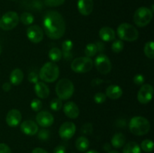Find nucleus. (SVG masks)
I'll return each instance as SVG.
<instances>
[{"mask_svg": "<svg viewBox=\"0 0 154 153\" xmlns=\"http://www.w3.org/2000/svg\"><path fill=\"white\" fill-rule=\"evenodd\" d=\"M12 1H15V0H12Z\"/></svg>", "mask_w": 154, "mask_h": 153, "instance_id": "obj_52", "label": "nucleus"}, {"mask_svg": "<svg viewBox=\"0 0 154 153\" xmlns=\"http://www.w3.org/2000/svg\"><path fill=\"white\" fill-rule=\"evenodd\" d=\"M153 19V10L146 7H141L135 10L134 14V22L139 27H144L148 25Z\"/></svg>", "mask_w": 154, "mask_h": 153, "instance_id": "obj_6", "label": "nucleus"}, {"mask_svg": "<svg viewBox=\"0 0 154 153\" xmlns=\"http://www.w3.org/2000/svg\"><path fill=\"white\" fill-rule=\"evenodd\" d=\"M72 153H75V152H72Z\"/></svg>", "mask_w": 154, "mask_h": 153, "instance_id": "obj_53", "label": "nucleus"}, {"mask_svg": "<svg viewBox=\"0 0 154 153\" xmlns=\"http://www.w3.org/2000/svg\"><path fill=\"white\" fill-rule=\"evenodd\" d=\"M21 3L25 8L33 10H39L43 8V2L41 0H23Z\"/></svg>", "mask_w": 154, "mask_h": 153, "instance_id": "obj_22", "label": "nucleus"}, {"mask_svg": "<svg viewBox=\"0 0 154 153\" xmlns=\"http://www.w3.org/2000/svg\"><path fill=\"white\" fill-rule=\"evenodd\" d=\"M124 47V43L120 39H117V40H114V42L111 45V50L115 53H119L121 52Z\"/></svg>", "mask_w": 154, "mask_h": 153, "instance_id": "obj_31", "label": "nucleus"}, {"mask_svg": "<svg viewBox=\"0 0 154 153\" xmlns=\"http://www.w3.org/2000/svg\"><path fill=\"white\" fill-rule=\"evenodd\" d=\"M111 145L116 148H122L126 142L125 135L122 133H117L111 138Z\"/></svg>", "mask_w": 154, "mask_h": 153, "instance_id": "obj_23", "label": "nucleus"}, {"mask_svg": "<svg viewBox=\"0 0 154 153\" xmlns=\"http://www.w3.org/2000/svg\"><path fill=\"white\" fill-rule=\"evenodd\" d=\"M48 56L51 62H57L60 61V59L63 58V52L61 50L59 49L58 47H53L48 52Z\"/></svg>", "mask_w": 154, "mask_h": 153, "instance_id": "obj_26", "label": "nucleus"}, {"mask_svg": "<svg viewBox=\"0 0 154 153\" xmlns=\"http://www.w3.org/2000/svg\"><path fill=\"white\" fill-rule=\"evenodd\" d=\"M123 89L117 85H111L106 88L105 95L112 100H117L123 95Z\"/></svg>", "mask_w": 154, "mask_h": 153, "instance_id": "obj_19", "label": "nucleus"}, {"mask_svg": "<svg viewBox=\"0 0 154 153\" xmlns=\"http://www.w3.org/2000/svg\"><path fill=\"white\" fill-rule=\"evenodd\" d=\"M26 35L29 40L35 44L40 43L44 38L43 30L37 25H32L29 27L26 30Z\"/></svg>", "mask_w": 154, "mask_h": 153, "instance_id": "obj_12", "label": "nucleus"}, {"mask_svg": "<svg viewBox=\"0 0 154 153\" xmlns=\"http://www.w3.org/2000/svg\"><path fill=\"white\" fill-rule=\"evenodd\" d=\"M104 150L106 152H110L111 151V146H110V144L108 143H106L104 145Z\"/></svg>", "mask_w": 154, "mask_h": 153, "instance_id": "obj_48", "label": "nucleus"}, {"mask_svg": "<svg viewBox=\"0 0 154 153\" xmlns=\"http://www.w3.org/2000/svg\"><path fill=\"white\" fill-rule=\"evenodd\" d=\"M117 33L120 40L133 42L138 39V31L135 26L127 22L121 23L117 29Z\"/></svg>", "mask_w": 154, "mask_h": 153, "instance_id": "obj_5", "label": "nucleus"}, {"mask_svg": "<svg viewBox=\"0 0 154 153\" xmlns=\"http://www.w3.org/2000/svg\"><path fill=\"white\" fill-rule=\"evenodd\" d=\"M66 147L62 145L57 146L54 149V153H66Z\"/></svg>", "mask_w": 154, "mask_h": 153, "instance_id": "obj_42", "label": "nucleus"}, {"mask_svg": "<svg viewBox=\"0 0 154 153\" xmlns=\"http://www.w3.org/2000/svg\"><path fill=\"white\" fill-rule=\"evenodd\" d=\"M66 0H44V3L48 7H58L64 4Z\"/></svg>", "mask_w": 154, "mask_h": 153, "instance_id": "obj_35", "label": "nucleus"}, {"mask_svg": "<svg viewBox=\"0 0 154 153\" xmlns=\"http://www.w3.org/2000/svg\"><path fill=\"white\" fill-rule=\"evenodd\" d=\"M37 124L43 128H48L54 124V116L48 111H40L36 115Z\"/></svg>", "mask_w": 154, "mask_h": 153, "instance_id": "obj_13", "label": "nucleus"}, {"mask_svg": "<svg viewBox=\"0 0 154 153\" xmlns=\"http://www.w3.org/2000/svg\"><path fill=\"white\" fill-rule=\"evenodd\" d=\"M34 90L35 92V94L39 98L45 99L50 94L49 87L43 81H38L36 83H35Z\"/></svg>", "mask_w": 154, "mask_h": 153, "instance_id": "obj_18", "label": "nucleus"}, {"mask_svg": "<svg viewBox=\"0 0 154 153\" xmlns=\"http://www.w3.org/2000/svg\"><path fill=\"white\" fill-rule=\"evenodd\" d=\"M0 153H12V152L7 144L0 143Z\"/></svg>", "mask_w": 154, "mask_h": 153, "instance_id": "obj_41", "label": "nucleus"}, {"mask_svg": "<svg viewBox=\"0 0 154 153\" xmlns=\"http://www.w3.org/2000/svg\"><path fill=\"white\" fill-rule=\"evenodd\" d=\"M144 76L142 74H136L133 78V81L136 85H143L144 82Z\"/></svg>", "mask_w": 154, "mask_h": 153, "instance_id": "obj_40", "label": "nucleus"}, {"mask_svg": "<svg viewBox=\"0 0 154 153\" xmlns=\"http://www.w3.org/2000/svg\"><path fill=\"white\" fill-rule=\"evenodd\" d=\"M19 20L24 25L29 26L32 24V22H34L35 18L33 15L31 13H29V12H23L19 16Z\"/></svg>", "mask_w": 154, "mask_h": 153, "instance_id": "obj_27", "label": "nucleus"}, {"mask_svg": "<svg viewBox=\"0 0 154 153\" xmlns=\"http://www.w3.org/2000/svg\"><path fill=\"white\" fill-rule=\"evenodd\" d=\"M50 106H51V109L53 110L54 111L60 110L61 108L63 107V100L59 98H54L51 101Z\"/></svg>", "mask_w": 154, "mask_h": 153, "instance_id": "obj_32", "label": "nucleus"}, {"mask_svg": "<svg viewBox=\"0 0 154 153\" xmlns=\"http://www.w3.org/2000/svg\"><path fill=\"white\" fill-rule=\"evenodd\" d=\"M22 120V114L17 109H12L8 111L6 116V122L10 127L14 128L19 125Z\"/></svg>", "mask_w": 154, "mask_h": 153, "instance_id": "obj_14", "label": "nucleus"}, {"mask_svg": "<svg viewBox=\"0 0 154 153\" xmlns=\"http://www.w3.org/2000/svg\"><path fill=\"white\" fill-rule=\"evenodd\" d=\"M104 81L102 79H99V78H96V79L93 80H92V86H99L100 84H102Z\"/></svg>", "mask_w": 154, "mask_h": 153, "instance_id": "obj_45", "label": "nucleus"}, {"mask_svg": "<svg viewBox=\"0 0 154 153\" xmlns=\"http://www.w3.org/2000/svg\"><path fill=\"white\" fill-rule=\"evenodd\" d=\"M97 47H96V44L94 43L88 44L84 50V53H85L86 56L89 57V58L94 56L97 53Z\"/></svg>", "mask_w": 154, "mask_h": 153, "instance_id": "obj_29", "label": "nucleus"}, {"mask_svg": "<svg viewBox=\"0 0 154 153\" xmlns=\"http://www.w3.org/2000/svg\"><path fill=\"white\" fill-rule=\"evenodd\" d=\"M153 88L150 84H143L138 92V100L142 104H147L152 100Z\"/></svg>", "mask_w": 154, "mask_h": 153, "instance_id": "obj_10", "label": "nucleus"}, {"mask_svg": "<svg viewBox=\"0 0 154 153\" xmlns=\"http://www.w3.org/2000/svg\"><path fill=\"white\" fill-rule=\"evenodd\" d=\"M43 26L47 36L53 40L60 39L66 32L64 18L56 10L46 12L43 18Z\"/></svg>", "mask_w": 154, "mask_h": 153, "instance_id": "obj_1", "label": "nucleus"}, {"mask_svg": "<svg viewBox=\"0 0 154 153\" xmlns=\"http://www.w3.org/2000/svg\"><path fill=\"white\" fill-rule=\"evenodd\" d=\"M76 132V126L72 122H66L61 124L59 129V135L64 140L71 139Z\"/></svg>", "mask_w": 154, "mask_h": 153, "instance_id": "obj_11", "label": "nucleus"}, {"mask_svg": "<svg viewBox=\"0 0 154 153\" xmlns=\"http://www.w3.org/2000/svg\"><path fill=\"white\" fill-rule=\"evenodd\" d=\"M95 66L99 72L102 74H107L109 73L112 68V64L108 58V56L105 55L104 53H100L94 61Z\"/></svg>", "mask_w": 154, "mask_h": 153, "instance_id": "obj_9", "label": "nucleus"}, {"mask_svg": "<svg viewBox=\"0 0 154 153\" xmlns=\"http://www.w3.org/2000/svg\"><path fill=\"white\" fill-rule=\"evenodd\" d=\"M108 153H120L119 152H117V151H116V150H112V151H110V152H108Z\"/></svg>", "mask_w": 154, "mask_h": 153, "instance_id": "obj_50", "label": "nucleus"}, {"mask_svg": "<svg viewBox=\"0 0 154 153\" xmlns=\"http://www.w3.org/2000/svg\"><path fill=\"white\" fill-rule=\"evenodd\" d=\"M86 153H99L96 150H89L88 152H87Z\"/></svg>", "mask_w": 154, "mask_h": 153, "instance_id": "obj_49", "label": "nucleus"}, {"mask_svg": "<svg viewBox=\"0 0 154 153\" xmlns=\"http://www.w3.org/2000/svg\"><path fill=\"white\" fill-rule=\"evenodd\" d=\"M63 56L64 57V58L67 61L71 60L73 58V54L72 52H63Z\"/></svg>", "mask_w": 154, "mask_h": 153, "instance_id": "obj_44", "label": "nucleus"}, {"mask_svg": "<svg viewBox=\"0 0 154 153\" xmlns=\"http://www.w3.org/2000/svg\"><path fill=\"white\" fill-rule=\"evenodd\" d=\"M2 46L0 45V55H1L2 53Z\"/></svg>", "mask_w": 154, "mask_h": 153, "instance_id": "obj_51", "label": "nucleus"}, {"mask_svg": "<svg viewBox=\"0 0 154 153\" xmlns=\"http://www.w3.org/2000/svg\"><path fill=\"white\" fill-rule=\"evenodd\" d=\"M73 45V42L71 40H64L62 44V52H72Z\"/></svg>", "mask_w": 154, "mask_h": 153, "instance_id": "obj_33", "label": "nucleus"}, {"mask_svg": "<svg viewBox=\"0 0 154 153\" xmlns=\"http://www.w3.org/2000/svg\"><path fill=\"white\" fill-rule=\"evenodd\" d=\"M23 72L20 68H15L10 74V82L12 85L18 86L22 82L23 80Z\"/></svg>", "mask_w": 154, "mask_h": 153, "instance_id": "obj_21", "label": "nucleus"}, {"mask_svg": "<svg viewBox=\"0 0 154 153\" xmlns=\"http://www.w3.org/2000/svg\"><path fill=\"white\" fill-rule=\"evenodd\" d=\"M74 92L75 86L73 82L66 78L60 80L56 86V93L59 98L62 100H69L73 95Z\"/></svg>", "mask_w": 154, "mask_h": 153, "instance_id": "obj_4", "label": "nucleus"}, {"mask_svg": "<svg viewBox=\"0 0 154 153\" xmlns=\"http://www.w3.org/2000/svg\"><path fill=\"white\" fill-rule=\"evenodd\" d=\"M144 52L148 58L153 59L154 58V43L152 40L147 42L144 45Z\"/></svg>", "mask_w": 154, "mask_h": 153, "instance_id": "obj_28", "label": "nucleus"}, {"mask_svg": "<svg viewBox=\"0 0 154 153\" xmlns=\"http://www.w3.org/2000/svg\"><path fill=\"white\" fill-rule=\"evenodd\" d=\"M38 79H39V76L34 71H32L28 75V80L31 83H36L37 82H38Z\"/></svg>", "mask_w": 154, "mask_h": 153, "instance_id": "obj_39", "label": "nucleus"}, {"mask_svg": "<svg viewBox=\"0 0 154 153\" xmlns=\"http://www.w3.org/2000/svg\"><path fill=\"white\" fill-rule=\"evenodd\" d=\"M32 153H48V152L46 151V150L44 149V148L37 147V148H35L32 151Z\"/></svg>", "mask_w": 154, "mask_h": 153, "instance_id": "obj_47", "label": "nucleus"}, {"mask_svg": "<svg viewBox=\"0 0 154 153\" xmlns=\"http://www.w3.org/2000/svg\"><path fill=\"white\" fill-rule=\"evenodd\" d=\"M99 37L102 40L106 42L112 41V40H115L116 34L114 30L111 27L105 26L102 27L100 30H99Z\"/></svg>", "mask_w": 154, "mask_h": 153, "instance_id": "obj_20", "label": "nucleus"}, {"mask_svg": "<svg viewBox=\"0 0 154 153\" xmlns=\"http://www.w3.org/2000/svg\"><path fill=\"white\" fill-rule=\"evenodd\" d=\"M93 67V61L89 57H78L75 58L71 64V68L78 74L87 73Z\"/></svg>", "mask_w": 154, "mask_h": 153, "instance_id": "obj_7", "label": "nucleus"}, {"mask_svg": "<svg viewBox=\"0 0 154 153\" xmlns=\"http://www.w3.org/2000/svg\"><path fill=\"white\" fill-rule=\"evenodd\" d=\"M96 47H97V51L100 53H102L104 50H105V45L102 41H97L96 43Z\"/></svg>", "mask_w": 154, "mask_h": 153, "instance_id": "obj_43", "label": "nucleus"}, {"mask_svg": "<svg viewBox=\"0 0 154 153\" xmlns=\"http://www.w3.org/2000/svg\"><path fill=\"white\" fill-rule=\"evenodd\" d=\"M78 9L80 14L84 16H88L93 10V0H78Z\"/></svg>", "mask_w": 154, "mask_h": 153, "instance_id": "obj_17", "label": "nucleus"}, {"mask_svg": "<svg viewBox=\"0 0 154 153\" xmlns=\"http://www.w3.org/2000/svg\"><path fill=\"white\" fill-rule=\"evenodd\" d=\"M93 99L96 104H102L106 100V95L105 93L97 92L96 94H95Z\"/></svg>", "mask_w": 154, "mask_h": 153, "instance_id": "obj_38", "label": "nucleus"}, {"mask_svg": "<svg viewBox=\"0 0 154 153\" xmlns=\"http://www.w3.org/2000/svg\"><path fill=\"white\" fill-rule=\"evenodd\" d=\"M75 147L80 152H86L90 147V141L86 136H79L75 141Z\"/></svg>", "mask_w": 154, "mask_h": 153, "instance_id": "obj_24", "label": "nucleus"}, {"mask_svg": "<svg viewBox=\"0 0 154 153\" xmlns=\"http://www.w3.org/2000/svg\"><path fill=\"white\" fill-rule=\"evenodd\" d=\"M38 138L41 140H48L50 137V131L47 129H42L38 131Z\"/></svg>", "mask_w": 154, "mask_h": 153, "instance_id": "obj_36", "label": "nucleus"}, {"mask_svg": "<svg viewBox=\"0 0 154 153\" xmlns=\"http://www.w3.org/2000/svg\"><path fill=\"white\" fill-rule=\"evenodd\" d=\"M123 153H141V149L140 146L136 142H129L125 144Z\"/></svg>", "mask_w": 154, "mask_h": 153, "instance_id": "obj_25", "label": "nucleus"}, {"mask_svg": "<svg viewBox=\"0 0 154 153\" xmlns=\"http://www.w3.org/2000/svg\"><path fill=\"white\" fill-rule=\"evenodd\" d=\"M11 88V82H5L2 85V89L5 92H8L10 91Z\"/></svg>", "mask_w": 154, "mask_h": 153, "instance_id": "obj_46", "label": "nucleus"}, {"mask_svg": "<svg viewBox=\"0 0 154 153\" xmlns=\"http://www.w3.org/2000/svg\"><path fill=\"white\" fill-rule=\"evenodd\" d=\"M30 106H31L32 110L33 111H35V112H39L40 110L42 108V102L39 99L34 98L32 100Z\"/></svg>", "mask_w": 154, "mask_h": 153, "instance_id": "obj_34", "label": "nucleus"}, {"mask_svg": "<svg viewBox=\"0 0 154 153\" xmlns=\"http://www.w3.org/2000/svg\"><path fill=\"white\" fill-rule=\"evenodd\" d=\"M131 133L136 136H143L150 131V122L143 116H134L131 118L129 124Z\"/></svg>", "mask_w": 154, "mask_h": 153, "instance_id": "obj_2", "label": "nucleus"}, {"mask_svg": "<svg viewBox=\"0 0 154 153\" xmlns=\"http://www.w3.org/2000/svg\"><path fill=\"white\" fill-rule=\"evenodd\" d=\"M20 124L21 131L28 136H33L38 131V125L32 120H25Z\"/></svg>", "mask_w": 154, "mask_h": 153, "instance_id": "obj_15", "label": "nucleus"}, {"mask_svg": "<svg viewBox=\"0 0 154 153\" xmlns=\"http://www.w3.org/2000/svg\"><path fill=\"white\" fill-rule=\"evenodd\" d=\"M141 149L145 152H152L153 150V142L150 139H146L143 140L141 143Z\"/></svg>", "mask_w": 154, "mask_h": 153, "instance_id": "obj_30", "label": "nucleus"}, {"mask_svg": "<svg viewBox=\"0 0 154 153\" xmlns=\"http://www.w3.org/2000/svg\"><path fill=\"white\" fill-rule=\"evenodd\" d=\"M93 126L92 124V123L87 122L85 123L84 124H83V126L81 127V132H82L84 134L89 135L93 133Z\"/></svg>", "mask_w": 154, "mask_h": 153, "instance_id": "obj_37", "label": "nucleus"}, {"mask_svg": "<svg viewBox=\"0 0 154 153\" xmlns=\"http://www.w3.org/2000/svg\"><path fill=\"white\" fill-rule=\"evenodd\" d=\"M63 111L66 116L72 119L78 118L80 113V110L78 105L73 101L66 102L63 106Z\"/></svg>", "mask_w": 154, "mask_h": 153, "instance_id": "obj_16", "label": "nucleus"}, {"mask_svg": "<svg viewBox=\"0 0 154 153\" xmlns=\"http://www.w3.org/2000/svg\"><path fill=\"white\" fill-rule=\"evenodd\" d=\"M60 75V68L55 62H48L45 63L40 70L39 78L43 82H55Z\"/></svg>", "mask_w": 154, "mask_h": 153, "instance_id": "obj_3", "label": "nucleus"}, {"mask_svg": "<svg viewBox=\"0 0 154 153\" xmlns=\"http://www.w3.org/2000/svg\"><path fill=\"white\" fill-rule=\"evenodd\" d=\"M19 16L14 11H8L0 19V28L5 31H9L19 23Z\"/></svg>", "mask_w": 154, "mask_h": 153, "instance_id": "obj_8", "label": "nucleus"}]
</instances>
